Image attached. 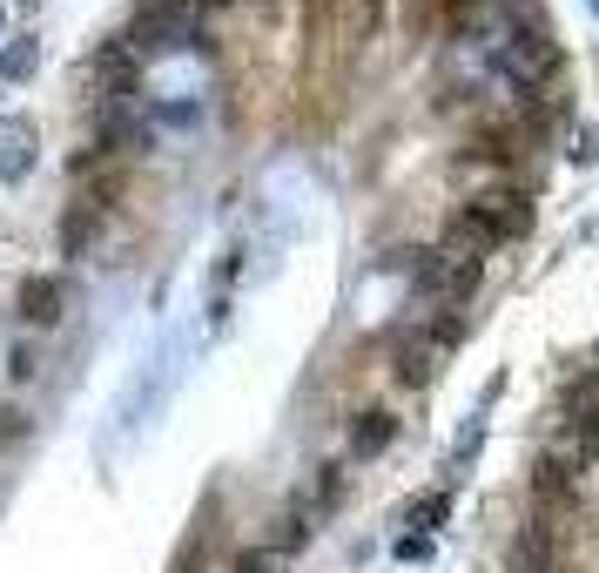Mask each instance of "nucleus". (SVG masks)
Returning a JSON list of instances; mask_svg holds the SVG:
<instances>
[{
	"mask_svg": "<svg viewBox=\"0 0 599 573\" xmlns=\"http://www.w3.org/2000/svg\"><path fill=\"white\" fill-rule=\"evenodd\" d=\"M532 229V203L518 196V189H478V196L452 216V229H445V250H465V256H478L486 263L499 243H512V237H526Z\"/></svg>",
	"mask_w": 599,
	"mask_h": 573,
	"instance_id": "obj_1",
	"label": "nucleus"
},
{
	"mask_svg": "<svg viewBox=\"0 0 599 573\" xmlns=\"http://www.w3.org/2000/svg\"><path fill=\"white\" fill-rule=\"evenodd\" d=\"M142 68L148 61H163V55H189V48H203V14L189 8V0H148V8L115 34Z\"/></svg>",
	"mask_w": 599,
	"mask_h": 573,
	"instance_id": "obj_2",
	"label": "nucleus"
},
{
	"mask_svg": "<svg viewBox=\"0 0 599 573\" xmlns=\"http://www.w3.org/2000/svg\"><path fill=\"white\" fill-rule=\"evenodd\" d=\"M486 55H492V74H499L505 88H518V95H532L546 74H552V61H559L552 41H546L532 21H505L492 41H486Z\"/></svg>",
	"mask_w": 599,
	"mask_h": 573,
	"instance_id": "obj_3",
	"label": "nucleus"
},
{
	"mask_svg": "<svg viewBox=\"0 0 599 573\" xmlns=\"http://www.w3.org/2000/svg\"><path fill=\"white\" fill-rule=\"evenodd\" d=\"M478 277H486V263L465 256V250H438L418 263V297H431L438 311H458V303H471Z\"/></svg>",
	"mask_w": 599,
	"mask_h": 573,
	"instance_id": "obj_4",
	"label": "nucleus"
},
{
	"mask_svg": "<svg viewBox=\"0 0 599 573\" xmlns=\"http://www.w3.org/2000/svg\"><path fill=\"white\" fill-rule=\"evenodd\" d=\"M559 540L566 533L532 520V526H518V540H512V573H559Z\"/></svg>",
	"mask_w": 599,
	"mask_h": 573,
	"instance_id": "obj_5",
	"label": "nucleus"
},
{
	"mask_svg": "<svg viewBox=\"0 0 599 573\" xmlns=\"http://www.w3.org/2000/svg\"><path fill=\"white\" fill-rule=\"evenodd\" d=\"M445 371V344H438L431 331H411V337H397V378L418 392V385H431V378Z\"/></svg>",
	"mask_w": 599,
	"mask_h": 573,
	"instance_id": "obj_6",
	"label": "nucleus"
},
{
	"mask_svg": "<svg viewBox=\"0 0 599 573\" xmlns=\"http://www.w3.org/2000/svg\"><path fill=\"white\" fill-rule=\"evenodd\" d=\"M559 426H573L579 439H592V445H599V371H586L579 385L566 392V418H559Z\"/></svg>",
	"mask_w": 599,
	"mask_h": 573,
	"instance_id": "obj_7",
	"label": "nucleus"
},
{
	"mask_svg": "<svg viewBox=\"0 0 599 573\" xmlns=\"http://www.w3.org/2000/svg\"><path fill=\"white\" fill-rule=\"evenodd\" d=\"M27 169H34V122L14 115V122L0 129V182H21Z\"/></svg>",
	"mask_w": 599,
	"mask_h": 573,
	"instance_id": "obj_8",
	"label": "nucleus"
},
{
	"mask_svg": "<svg viewBox=\"0 0 599 573\" xmlns=\"http://www.w3.org/2000/svg\"><path fill=\"white\" fill-rule=\"evenodd\" d=\"M61 303H68L61 277H27V284H21V318H27V324H55Z\"/></svg>",
	"mask_w": 599,
	"mask_h": 573,
	"instance_id": "obj_9",
	"label": "nucleus"
},
{
	"mask_svg": "<svg viewBox=\"0 0 599 573\" xmlns=\"http://www.w3.org/2000/svg\"><path fill=\"white\" fill-rule=\"evenodd\" d=\"M391 439H397V418H391V411H357V418H350V452H357V458L384 452Z\"/></svg>",
	"mask_w": 599,
	"mask_h": 573,
	"instance_id": "obj_10",
	"label": "nucleus"
},
{
	"mask_svg": "<svg viewBox=\"0 0 599 573\" xmlns=\"http://www.w3.org/2000/svg\"><path fill=\"white\" fill-rule=\"evenodd\" d=\"M95 223H101V203H74L68 223H61V250H82L95 237Z\"/></svg>",
	"mask_w": 599,
	"mask_h": 573,
	"instance_id": "obj_11",
	"label": "nucleus"
},
{
	"mask_svg": "<svg viewBox=\"0 0 599 573\" xmlns=\"http://www.w3.org/2000/svg\"><path fill=\"white\" fill-rule=\"evenodd\" d=\"M303 540H310V513H284V520H276V533H269V547L284 553V560H290Z\"/></svg>",
	"mask_w": 599,
	"mask_h": 573,
	"instance_id": "obj_12",
	"label": "nucleus"
},
{
	"mask_svg": "<svg viewBox=\"0 0 599 573\" xmlns=\"http://www.w3.org/2000/svg\"><path fill=\"white\" fill-rule=\"evenodd\" d=\"M229 573H290V560L276 553V547H243V553H236V566H229Z\"/></svg>",
	"mask_w": 599,
	"mask_h": 573,
	"instance_id": "obj_13",
	"label": "nucleus"
},
{
	"mask_svg": "<svg viewBox=\"0 0 599 573\" xmlns=\"http://www.w3.org/2000/svg\"><path fill=\"white\" fill-rule=\"evenodd\" d=\"M34 68H41V48H34V41H14L8 55H0V74H8V82H27Z\"/></svg>",
	"mask_w": 599,
	"mask_h": 573,
	"instance_id": "obj_14",
	"label": "nucleus"
},
{
	"mask_svg": "<svg viewBox=\"0 0 599 573\" xmlns=\"http://www.w3.org/2000/svg\"><path fill=\"white\" fill-rule=\"evenodd\" d=\"M27 439V411L21 405H0V445H21Z\"/></svg>",
	"mask_w": 599,
	"mask_h": 573,
	"instance_id": "obj_15",
	"label": "nucleus"
},
{
	"mask_svg": "<svg viewBox=\"0 0 599 573\" xmlns=\"http://www.w3.org/2000/svg\"><path fill=\"white\" fill-rule=\"evenodd\" d=\"M8 371L21 378V385H27V378H41V358H34V344H14V351H8Z\"/></svg>",
	"mask_w": 599,
	"mask_h": 573,
	"instance_id": "obj_16",
	"label": "nucleus"
},
{
	"mask_svg": "<svg viewBox=\"0 0 599 573\" xmlns=\"http://www.w3.org/2000/svg\"><path fill=\"white\" fill-rule=\"evenodd\" d=\"M337 500H344V473L324 466V479H316V506H337Z\"/></svg>",
	"mask_w": 599,
	"mask_h": 573,
	"instance_id": "obj_17",
	"label": "nucleus"
},
{
	"mask_svg": "<svg viewBox=\"0 0 599 573\" xmlns=\"http://www.w3.org/2000/svg\"><path fill=\"white\" fill-rule=\"evenodd\" d=\"M445 500H452V492H431V500H418V506H411V526H431V520H445Z\"/></svg>",
	"mask_w": 599,
	"mask_h": 573,
	"instance_id": "obj_18",
	"label": "nucleus"
},
{
	"mask_svg": "<svg viewBox=\"0 0 599 573\" xmlns=\"http://www.w3.org/2000/svg\"><path fill=\"white\" fill-rule=\"evenodd\" d=\"M586 8H592V14H599V0H586Z\"/></svg>",
	"mask_w": 599,
	"mask_h": 573,
	"instance_id": "obj_19",
	"label": "nucleus"
}]
</instances>
